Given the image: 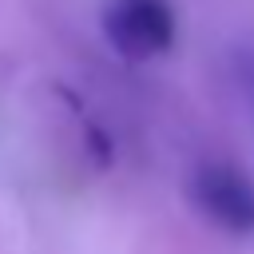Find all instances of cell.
Segmentation results:
<instances>
[{
    "label": "cell",
    "instance_id": "2",
    "mask_svg": "<svg viewBox=\"0 0 254 254\" xmlns=\"http://www.w3.org/2000/svg\"><path fill=\"white\" fill-rule=\"evenodd\" d=\"M190 202L230 234H254V183L230 163H202L190 175Z\"/></svg>",
    "mask_w": 254,
    "mask_h": 254
},
{
    "label": "cell",
    "instance_id": "1",
    "mask_svg": "<svg viewBox=\"0 0 254 254\" xmlns=\"http://www.w3.org/2000/svg\"><path fill=\"white\" fill-rule=\"evenodd\" d=\"M103 36L123 60H155L175 48V8L167 0H111L103 8Z\"/></svg>",
    "mask_w": 254,
    "mask_h": 254
},
{
    "label": "cell",
    "instance_id": "3",
    "mask_svg": "<svg viewBox=\"0 0 254 254\" xmlns=\"http://www.w3.org/2000/svg\"><path fill=\"white\" fill-rule=\"evenodd\" d=\"M238 79H242V91H246V99H250V107H254V52H246V56L238 60Z\"/></svg>",
    "mask_w": 254,
    "mask_h": 254
}]
</instances>
